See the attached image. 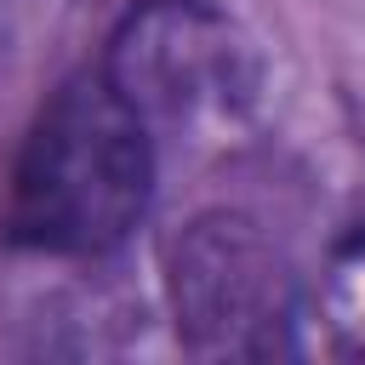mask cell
<instances>
[{
  "label": "cell",
  "mask_w": 365,
  "mask_h": 365,
  "mask_svg": "<svg viewBox=\"0 0 365 365\" xmlns=\"http://www.w3.org/2000/svg\"><path fill=\"white\" fill-rule=\"evenodd\" d=\"M177 336L200 359L297 354L302 285L274 234L245 211H200L165 245Z\"/></svg>",
  "instance_id": "cell-2"
},
{
  "label": "cell",
  "mask_w": 365,
  "mask_h": 365,
  "mask_svg": "<svg viewBox=\"0 0 365 365\" xmlns=\"http://www.w3.org/2000/svg\"><path fill=\"white\" fill-rule=\"evenodd\" d=\"M97 68L148 120V131L228 114L251 91V51L205 0H137L114 23Z\"/></svg>",
  "instance_id": "cell-3"
},
{
  "label": "cell",
  "mask_w": 365,
  "mask_h": 365,
  "mask_svg": "<svg viewBox=\"0 0 365 365\" xmlns=\"http://www.w3.org/2000/svg\"><path fill=\"white\" fill-rule=\"evenodd\" d=\"M154 200V131L103 68L68 74L29 120L0 200V234L34 257H108Z\"/></svg>",
  "instance_id": "cell-1"
},
{
  "label": "cell",
  "mask_w": 365,
  "mask_h": 365,
  "mask_svg": "<svg viewBox=\"0 0 365 365\" xmlns=\"http://www.w3.org/2000/svg\"><path fill=\"white\" fill-rule=\"evenodd\" d=\"M308 319L319 325V348L336 359H365V228L342 234L319 268L308 297Z\"/></svg>",
  "instance_id": "cell-4"
}]
</instances>
